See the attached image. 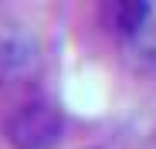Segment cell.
Here are the masks:
<instances>
[{"mask_svg": "<svg viewBox=\"0 0 156 149\" xmlns=\"http://www.w3.org/2000/svg\"><path fill=\"white\" fill-rule=\"evenodd\" d=\"M153 17H156V14H153V7H149V4H139V0H119V4H112V10H109L112 31H115L122 41L136 37V34L146 27Z\"/></svg>", "mask_w": 156, "mask_h": 149, "instance_id": "3957f363", "label": "cell"}, {"mask_svg": "<svg viewBox=\"0 0 156 149\" xmlns=\"http://www.w3.org/2000/svg\"><path fill=\"white\" fill-rule=\"evenodd\" d=\"M41 61L37 34L14 17H0V85H17L31 78Z\"/></svg>", "mask_w": 156, "mask_h": 149, "instance_id": "7a4b0ae2", "label": "cell"}, {"mask_svg": "<svg viewBox=\"0 0 156 149\" xmlns=\"http://www.w3.org/2000/svg\"><path fill=\"white\" fill-rule=\"evenodd\" d=\"M126 58L136 68H156V17L146 24V27L126 41Z\"/></svg>", "mask_w": 156, "mask_h": 149, "instance_id": "277c9868", "label": "cell"}, {"mask_svg": "<svg viewBox=\"0 0 156 149\" xmlns=\"http://www.w3.org/2000/svg\"><path fill=\"white\" fill-rule=\"evenodd\" d=\"M4 136L10 149H58V142L65 139V115L58 105L34 98L10 112Z\"/></svg>", "mask_w": 156, "mask_h": 149, "instance_id": "6da1fadb", "label": "cell"}, {"mask_svg": "<svg viewBox=\"0 0 156 149\" xmlns=\"http://www.w3.org/2000/svg\"><path fill=\"white\" fill-rule=\"evenodd\" d=\"M88 149H102V146H88Z\"/></svg>", "mask_w": 156, "mask_h": 149, "instance_id": "5b68a950", "label": "cell"}]
</instances>
